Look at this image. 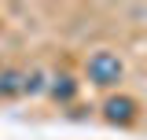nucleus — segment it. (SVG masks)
Returning <instances> with one entry per match:
<instances>
[{
	"label": "nucleus",
	"mask_w": 147,
	"mask_h": 140,
	"mask_svg": "<svg viewBox=\"0 0 147 140\" xmlns=\"http://www.w3.org/2000/svg\"><path fill=\"white\" fill-rule=\"evenodd\" d=\"M44 88V74L33 70V74H26V81H22V92H40Z\"/></svg>",
	"instance_id": "obj_5"
},
{
	"label": "nucleus",
	"mask_w": 147,
	"mask_h": 140,
	"mask_svg": "<svg viewBox=\"0 0 147 140\" xmlns=\"http://www.w3.org/2000/svg\"><path fill=\"white\" fill-rule=\"evenodd\" d=\"M22 81H26L22 70H0V96H18Z\"/></svg>",
	"instance_id": "obj_3"
},
{
	"label": "nucleus",
	"mask_w": 147,
	"mask_h": 140,
	"mask_svg": "<svg viewBox=\"0 0 147 140\" xmlns=\"http://www.w3.org/2000/svg\"><path fill=\"white\" fill-rule=\"evenodd\" d=\"M74 92H77V85H74V77H66V74L52 81V96L55 100H74Z\"/></svg>",
	"instance_id": "obj_4"
},
{
	"label": "nucleus",
	"mask_w": 147,
	"mask_h": 140,
	"mask_svg": "<svg viewBox=\"0 0 147 140\" xmlns=\"http://www.w3.org/2000/svg\"><path fill=\"white\" fill-rule=\"evenodd\" d=\"M121 74H125V67H121V59L114 52H96L88 59V81L92 85H118L121 81Z\"/></svg>",
	"instance_id": "obj_1"
},
{
	"label": "nucleus",
	"mask_w": 147,
	"mask_h": 140,
	"mask_svg": "<svg viewBox=\"0 0 147 140\" xmlns=\"http://www.w3.org/2000/svg\"><path fill=\"white\" fill-rule=\"evenodd\" d=\"M103 114H107V122H114V125H129L136 118V100H129V96H110L107 103H103Z\"/></svg>",
	"instance_id": "obj_2"
}]
</instances>
